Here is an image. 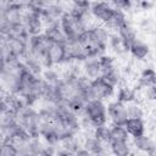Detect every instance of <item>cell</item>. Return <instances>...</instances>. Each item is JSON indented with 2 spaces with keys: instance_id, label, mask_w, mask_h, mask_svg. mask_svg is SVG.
Returning a JSON list of instances; mask_svg holds the SVG:
<instances>
[{
  "instance_id": "obj_1",
  "label": "cell",
  "mask_w": 156,
  "mask_h": 156,
  "mask_svg": "<svg viewBox=\"0 0 156 156\" xmlns=\"http://www.w3.org/2000/svg\"><path fill=\"white\" fill-rule=\"evenodd\" d=\"M115 87H112L102 77H100L89 83V87L85 93V101L101 100L105 102L106 100H110L112 96H115Z\"/></svg>"
},
{
  "instance_id": "obj_2",
  "label": "cell",
  "mask_w": 156,
  "mask_h": 156,
  "mask_svg": "<svg viewBox=\"0 0 156 156\" xmlns=\"http://www.w3.org/2000/svg\"><path fill=\"white\" fill-rule=\"evenodd\" d=\"M83 115L90 119V122L95 126L107 124V115H106V104L101 100H89L84 105Z\"/></svg>"
},
{
  "instance_id": "obj_3",
  "label": "cell",
  "mask_w": 156,
  "mask_h": 156,
  "mask_svg": "<svg viewBox=\"0 0 156 156\" xmlns=\"http://www.w3.org/2000/svg\"><path fill=\"white\" fill-rule=\"evenodd\" d=\"M60 27L66 37V40H77L78 37L85 30L80 24L79 20L71 13H63L60 20Z\"/></svg>"
},
{
  "instance_id": "obj_4",
  "label": "cell",
  "mask_w": 156,
  "mask_h": 156,
  "mask_svg": "<svg viewBox=\"0 0 156 156\" xmlns=\"http://www.w3.org/2000/svg\"><path fill=\"white\" fill-rule=\"evenodd\" d=\"M130 143L132 146V154L136 151V154H143L146 156H155L156 154V145L154 136H150L149 134H144L138 138H133Z\"/></svg>"
},
{
  "instance_id": "obj_5",
  "label": "cell",
  "mask_w": 156,
  "mask_h": 156,
  "mask_svg": "<svg viewBox=\"0 0 156 156\" xmlns=\"http://www.w3.org/2000/svg\"><path fill=\"white\" fill-rule=\"evenodd\" d=\"M106 115H107V121L108 124H118V126H124L127 118L126 113V107L123 104L112 100L107 104L106 106Z\"/></svg>"
},
{
  "instance_id": "obj_6",
  "label": "cell",
  "mask_w": 156,
  "mask_h": 156,
  "mask_svg": "<svg viewBox=\"0 0 156 156\" xmlns=\"http://www.w3.org/2000/svg\"><path fill=\"white\" fill-rule=\"evenodd\" d=\"M128 54L132 58L136 60V61H143L149 63L151 57H152V52H151V45L141 41V40H135L128 49Z\"/></svg>"
},
{
  "instance_id": "obj_7",
  "label": "cell",
  "mask_w": 156,
  "mask_h": 156,
  "mask_svg": "<svg viewBox=\"0 0 156 156\" xmlns=\"http://www.w3.org/2000/svg\"><path fill=\"white\" fill-rule=\"evenodd\" d=\"M90 12L99 24H105L113 13V7L110 2L98 1L90 2Z\"/></svg>"
},
{
  "instance_id": "obj_8",
  "label": "cell",
  "mask_w": 156,
  "mask_h": 156,
  "mask_svg": "<svg viewBox=\"0 0 156 156\" xmlns=\"http://www.w3.org/2000/svg\"><path fill=\"white\" fill-rule=\"evenodd\" d=\"M65 62V49L63 44L51 43L46 51V65L48 67H55ZM46 67V68H48Z\"/></svg>"
},
{
  "instance_id": "obj_9",
  "label": "cell",
  "mask_w": 156,
  "mask_h": 156,
  "mask_svg": "<svg viewBox=\"0 0 156 156\" xmlns=\"http://www.w3.org/2000/svg\"><path fill=\"white\" fill-rule=\"evenodd\" d=\"M128 22H130V18H129V16H128L126 12H123V11H121V10L113 9L112 16L110 17V20H108L104 26L106 27V29H107L110 33H117L118 29L122 28V27H123L126 23H128ZM130 23H132V22H130Z\"/></svg>"
},
{
  "instance_id": "obj_10",
  "label": "cell",
  "mask_w": 156,
  "mask_h": 156,
  "mask_svg": "<svg viewBox=\"0 0 156 156\" xmlns=\"http://www.w3.org/2000/svg\"><path fill=\"white\" fill-rule=\"evenodd\" d=\"M20 77L17 74H12L5 71L0 72V87L4 93L16 94L20 87Z\"/></svg>"
},
{
  "instance_id": "obj_11",
  "label": "cell",
  "mask_w": 156,
  "mask_h": 156,
  "mask_svg": "<svg viewBox=\"0 0 156 156\" xmlns=\"http://www.w3.org/2000/svg\"><path fill=\"white\" fill-rule=\"evenodd\" d=\"M107 54L117 57L124 54H128V45L122 40L117 33H111L107 43Z\"/></svg>"
},
{
  "instance_id": "obj_12",
  "label": "cell",
  "mask_w": 156,
  "mask_h": 156,
  "mask_svg": "<svg viewBox=\"0 0 156 156\" xmlns=\"http://www.w3.org/2000/svg\"><path fill=\"white\" fill-rule=\"evenodd\" d=\"M28 39L24 40V39H20V38L9 37V51H10L12 57L23 60V57L27 54V41H28Z\"/></svg>"
},
{
  "instance_id": "obj_13",
  "label": "cell",
  "mask_w": 156,
  "mask_h": 156,
  "mask_svg": "<svg viewBox=\"0 0 156 156\" xmlns=\"http://www.w3.org/2000/svg\"><path fill=\"white\" fill-rule=\"evenodd\" d=\"M124 128L129 135V138H138L146 133L145 130V121L140 118H128L124 123Z\"/></svg>"
},
{
  "instance_id": "obj_14",
  "label": "cell",
  "mask_w": 156,
  "mask_h": 156,
  "mask_svg": "<svg viewBox=\"0 0 156 156\" xmlns=\"http://www.w3.org/2000/svg\"><path fill=\"white\" fill-rule=\"evenodd\" d=\"M101 77V68L99 63V58H87L84 61V78L89 82L95 80Z\"/></svg>"
},
{
  "instance_id": "obj_15",
  "label": "cell",
  "mask_w": 156,
  "mask_h": 156,
  "mask_svg": "<svg viewBox=\"0 0 156 156\" xmlns=\"http://www.w3.org/2000/svg\"><path fill=\"white\" fill-rule=\"evenodd\" d=\"M115 100L126 105L130 101L134 100V89L132 88V85L127 84V83H123L121 84L119 87L116 88L115 90Z\"/></svg>"
},
{
  "instance_id": "obj_16",
  "label": "cell",
  "mask_w": 156,
  "mask_h": 156,
  "mask_svg": "<svg viewBox=\"0 0 156 156\" xmlns=\"http://www.w3.org/2000/svg\"><path fill=\"white\" fill-rule=\"evenodd\" d=\"M22 62H23L26 69L29 73H32L35 77H40V74H41V72L44 69V66H43V63L40 62L39 58H37L35 56H33V55H30V54L27 52L26 56L23 57Z\"/></svg>"
},
{
  "instance_id": "obj_17",
  "label": "cell",
  "mask_w": 156,
  "mask_h": 156,
  "mask_svg": "<svg viewBox=\"0 0 156 156\" xmlns=\"http://www.w3.org/2000/svg\"><path fill=\"white\" fill-rule=\"evenodd\" d=\"M117 34H118V35L122 38V40L128 45V49H129V46L136 40L138 29L135 28V26H134L133 23L128 22V23H126L122 28L118 29Z\"/></svg>"
},
{
  "instance_id": "obj_18",
  "label": "cell",
  "mask_w": 156,
  "mask_h": 156,
  "mask_svg": "<svg viewBox=\"0 0 156 156\" xmlns=\"http://www.w3.org/2000/svg\"><path fill=\"white\" fill-rule=\"evenodd\" d=\"M46 38L51 41V43H57V44H65L67 40H66V37L60 27V24H54V26H49V27H45L44 28V32H43Z\"/></svg>"
},
{
  "instance_id": "obj_19",
  "label": "cell",
  "mask_w": 156,
  "mask_h": 156,
  "mask_svg": "<svg viewBox=\"0 0 156 156\" xmlns=\"http://www.w3.org/2000/svg\"><path fill=\"white\" fill-rule=\"evenodd\" d=\"M89 30H90L94 40L99 45H101V46H104V48L107 49V43H108V38H110V34L111 33L106 29V27L104 24H96V26H94Z\"/></svg>"
},
{
  "instance_id": "obj_20",
  "label": "cell",
  "mask_w": 156,
  "mask_h": 156,
  "mask_svg": "<svg viewBox=\"0 0 156 156\" xmlns=\"http://www.w3.org/2000/svg\"><path fill=\"white\" fill-rule=\"evenodd\" d=\"M23 26L26 27L27 33H28L30 37H33V35H39V34H41V33L44 32V23H43V21H41L40 15H37V16H34V17H32V18L24 21V22H23Z\"/></svg>"
},
{
  "instance_id": "obj_21",
  "label": "cell",
  "mask_w": 156,
  "mask_h": 156,
  "mask_svg": "<svg viewBox=\"0 0 156 156\" xmlns=\"http://www.w3.org/2000/svg\"><path fill=\"white\" fill-rule=\"evenodd\" d=\"M101 77H102L107 83H110L112 87H115V88H117V87H119L121 84L124 83V82H123V77H122L121 68H119L117 65L113 66L111 69H108L106 73H104Z\"/></svg>"
},
{
  "instance_id": "obj_22",
  "label": "cell",
  "mask_w": 156,
  "mask_h": 156,
  "mask_svg": "<svg viewBox=\"0 0 156 156\" xmlns=\"http://www.w3.org/2000/svg\"><path fill=\"white\" fill-rule=\"evenodd\" d=\"M124 107H126L127 118H140V119H145L146 112H145V108L143 107L141 104H139L136 101H130V102L126 104Z\"/></svg>"
},
{
  "instance_id": "obj_23",
  "label": "cell",
  "mask_w": 156,
  "mask_h": 156,
  "mask_svg": "<svg viewBox=\"0 0 156 156\" xmlns=\"http://www.w3.org/2000/svg\"><path fill=\"white\" fill-rule=\"evenodd\" d=\"M110 143H117V141H128L129 135L124 128V126L118 124H110V135H108Z\"/></svg>"
},
{
  "instance_id": "obj_24",
  "label": "cell",
  "mask_w": 156,
  "mask_h": 156,
  "mask_svg": "<svg viewBox=\"0 0 156 156\" xmlns=\"http://www.w3.org/2000/svg\"><path fill=\"white\" fill-rule=\"evenodd\" d=\"M110 152H111V156H130L132 146H130L129 140L110 143Z\"/></svg>"
},
{
  "instance_id": "obj_25",
  "label": "cell",
  "mask_w": 156,
  "mask_h": 156,
  "mask_svg": "<svg viewBox=\"0 0 156 156\" xmlns=\"http://www.w3.org/2000/svg\"><path fill=\"white\" fill-rule=\"evenodd\" d=\"M6 21L11 26H16V24L22 23L17 1H11V4H10L7 11H6Z\"/></svg>"
},
{
  "instance_id": "obj_26",
  "label": "cell",
  "mask_w": 156,
  "mask_h": 156,
  "mask_svg": "<svg viewBox=\"0 0 156 156\" xmlns=\"http://www.w3.org/2000/svg\"><path fill=\"white\" fill-rule=\"evenodd\" d=\"M68 110L74 113L76 116H82L84 112V105H85V100L82 96H76L73 99H71L68 102H66Z\"/></svg>"
},
{
  "instance_id": "obj_27",
  "label": "cell",
  "mask_w": 156,
  "mask_h": 156,
  "mask_svg": "<svg viewBox=\"0 0 156 156\" xmlns=\"http://www.w3.org/2000/svg\"><path fill=\"white\" fill-rule=\"evenodd\" d=\"M40 78H41L45 83H48L49 85H57L58 82L61 80L60 77H58V74H57V72L55 71L54 67L44 68L43 72H41V74H40Z\"/></svg>"
},
{
  "instance_id": "obj_28",
  "label": "cell",
  "mask_w": 156,
  "mask_h": 156,
  "mask_svg": "<svg viewBox=\"0 0 156 156\" xmlns=\"http://www.w3.org/2000/svg\"><path fill=\"white\" fill-rule=\"evenodd\" d=\"M108 135H110V124L108 123L107 124L99 126V127H95L94 133H93V136L94 138H96L99 141L105 143V144H108L110 143Z\"/></svg>"
},
{
  "instance_id": "obj_29",
  "label": "cell",
  "mask_w": 156,
  "mask_h": 156,
  "mask_svg": "<svg viewBox=\"0 0 156 156\" xmlns=\"http://www.w3.org/2000/svg\"><path fill=\"white\" fill-rule=\"evenodd\" d=\"M17 149L9 141H5L0 145V156H16Z\"/></svg>"
},
{
  "instance_id": "obj_30",
  "label": "cell",
  "mask_w": 156,
  "mask_h": 156,
  "mask_svg": "<svg viewBox=\"0 0 156 156\" xmlns=\"http://www.w3.org/2000/svg\"><path fill=\"white\" fill-rule=\"evenodd\" d=\"M35 156H55V150H45L38 152Z\"/></svg>"
},
{
  "instance_id": "obj_31",
  "label": "cell",
  "mask_w": 156,
  "mask_h": 156,
  "mask_svg": "<svg viewBox=\"0 0 156 156\" xmlns=\"http://www.w3.org/2000/svg\"><path fill=\"white\" fill-rule=\"evenodd\" d=\"M77 156H93V155H90L84 149H79V150H77Z\"/></svg>"
},
{
  "instance_id": "obj_32",
  "label": "cell",
  "mask_w": 156,
  "mask_h": 156,
  "mask_svg": "<svg viewBox=\"0 0 156 156\" xmlns=\"http://www.w3.org/2000/svg\"><path fill=\"white\" fill-rule=\"evenodd\" d=\"M2 71V60L0 58V72Z\"/></svg>"
},
{
  "instance_id": "obj_33",
  "label": "cell",
  "mask_w": 156,
  "mask_h": 156,
  "mask_svg": "<svg viewBox=\"0 0 156 156\" xmlns=\"http://www.w3.org/2000/svg\"><path fill=\"white\" fill-rule=\"evenodd\" d=\"M2 94H4V91H2V89H1V87H0V98L2 96Z\"/></svg>"
},
{
  "instance_id": "obj_34",
  "label": "cell",
  "mask_w": 156,
  "mask_h": 156,
  "mask_svg": "<svg viewBox=\"0 0 156 156\" xmlns=\"http://www.w3.org/2000/svg\"><path fill=\"white\" fill-rule=\"evenodd\" d=\"M16 156H23V155H21V154H18V152H17V155H16Z\"/></svg>"
}]
</instances>
